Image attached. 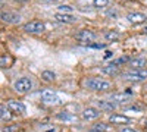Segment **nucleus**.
Listing matches in <instances>:
<instances>
[{"mask_svg": "<svg viewBox=\"0 0 147 132\" xmlns=\"http://www.w3.org/2000/svg\"><path fill=\"white\" fill-rule=\"evenodd\" d=\"M24 29L27 32H32V34H40L46 29V25L41 22V21H31L28 23L24 25Z\"/></svg>", "mask_w": 147, "mask_h": 132, "instance_id": "7ed1b4c3", "label": "nucleus"}, {"mask_svg": "<svg viewBox=\"0 0 147 132\" xmlns=\"http://www.w3.org/2000/svg\"><path fill=\"white\" fill-rule=\"evenodd\" d=\"M2 21L9 23H16L21 21V16L16 13H12V12H2Z\"/></svg>", "mask_w": 147, "mask_h": 132, "instance_id": "9d476101", "label": "nucleus"}, {"mask_svg": "<svg viewBox=\"0 0 147 132\" xmlns=\"http://www.w3.org/2000/svg\"><path fill=\"white\" fill-rule=\"evenodd\" d=\"M57 119H59V121H74V119H75V117H74L72 115H69L68 112H60V113H57V116H56Z\"/></svg>", "mask_w": 147, "mask_h": 132, "instance_id": "6ab92c4d", "label": "nucleus"}, {"mask_svg": "<svg viewBox=\"0 0 147 132\" xmlns=\"http://www.w3.org/2000/svg\"><path fill=\"white\" fill-rule=\"evenodd\" d=\"M97 106H99V109H100V110H109V112L115 110V107H116L115 103H112V101H105V100L97 101Z\"/></svg>", "mask_w": 147, "mask_h": 132, "instance_id": "ddd939ff", "label": "nucleus"}, {"mask_svg": "<svg viewBox=\"0 0 147 132\" xmlns=\"http://www.w3.org/2000/svg\"><path fill=\"white\" fill-rule=\"evenodd\" d=\"M49 132H55V129H50V131H49Z\"/></svg>", "mask_w": 147, "mask_h": 132, "instance_id": "2f4dec72", "label": "nucleus"}, {"mask_svg": "<svg viewBox=\"0 0 147 132\" xmlns=\"http://www.w3.org/2000/svg\"><path fill=\"white\" fill-rule=\"evenodd\" d=\"M93 128L99 129V131H102V132H106V131H107V125H106V123H96Z\"/></svg>", "mask_w": 147, "mask_h": 132, "instance_id": "b1692460", "label": "nucleus"}, {"mask_svg": "<svg viewBox=\"0 0 147 132\" xmlns=\"http://www.w3.org/2000/svg\"><path fill=\"white\" fill-rule=\"evenodd\" d=\"M41 100L47 104H55V103H59V97H57V94L52 90H44L41 92Z\"/></svg>", "mask_w": 147, "mask_h": 132, "instance_id": "39448f33", "label": "nucleus"}, {"mask_svg": "<svg viewBox=\"0 0 147 132\" xmlns=\"http://www.w3.org/2000/svg\"><path fill=\"white\" fill-rule=\"evenodd\" d=\"M105 38L107 41H116V40L121 38V34L116 32V31H106L105 32Z\"/></svg>", "mask_w": 147, "mask_h": 132, "instance_id": "dca6fc26", "label": "nucleus"}, {"mask_svg": "<svg viewBox=\"0 0 147 132\" xmlns=\"http://www.w3.org/2000/svg\"><path fill=\"white\" fill-rule=\"evenodd\" d=\"M85 85L93 91H107V90H110V87H112L110 82L103 81L100 78H91V79H88L87 82H85Z\"/></svg>", "mask_w": 147, "mask_h": 132, "instance_id": "f257e3e1", "label": "nucleus"}, {"mask_svg": "<svg viewBox=\"0 0 147 132\" xmlns=\"http://www.w3.org/2000/svg\"><path fill=\"white\" fill-rule=\"evenodd\" d=\"M129 97L131 95L129 94H124V92H121V94H112V101H115V103H125V101H128L129 100Z\"/></svg>", "mask_w": 147, "mask_h": 132, "instance_id": "4468645a", "label": "nucleus"}, {"mask_svg": "<svg viewBox=\"0 0 147 132\" xmlns=\"http://www.w3.org/2000/svg\"><path fill=\"white\" fill-rule=\"evenodd\" d=\"M122 78L127 81H143L147 78V69H131L125 72Z\"/></svg>", "mask_w": 147, "mask_h": 132, "instance_id": "f03ea898", "label": "nucleus"}, {"mask_svg": "<svg viewBox=\"0 0 147 132\" xmlns=\"http://www.w3.org/2000/svg\"><path fill=\"white\" fill-rule=\"evenodd\" d=\"M141 32H143V34H144V35H147V25H146V27H144V29H143V31H141Z\"/></svg>", "mask_w": 147, "mask_h": 132, "instance_id": "c756f323", "label": "nucleus"}, {"mask_svg": "<svg viewBox=\"0 0 147 132\" xmlns=\"http://www.w3.org/2000/svg\"><path fill=\"white\" fill-rule=\"evenodd\" d=\"M100 116V112L94 109V107H88V109H85L82 112V117L85 119V121H91V119H97Z\"/></svg>", "mask_w": 147, "mask_h": 132, "instance_id": "1a4fd4ad", "label": "nucleus"}, {"mask_svg": "<svg viewBox=\"0 0 147 132\" xmlns=\"http://www.w3.org/2000/svg\"><path fill=\"white\" fill-rule=\"evenodd\" d=\"M127 62H131V59H129L128 56H125V57H119V59H116V60H113L110 65H112V66H119V65L127 63Z\"/></svg>", "mask_w": 147, "mask_h": 132, "instance_id": "aec40b11", "label": "nucleus"}, {"mask_svg": "<svg viewBox=\"0 0 147 132\" xmlns=\"http://www.w3.org/2000/svg\"><path fill=\"white\" fill-rule=\"evenodd\" d=\"M146 63H147V60L144 57H138V59H134V60H131V66H132V69H141L143 66H146Z\"/></svg>", "mask_w": 147, "mask_h": 132, "instance_id": "2eb2a0df", "label": "nucleus"}, {"mask_svg": "<svg viewBox=\"0 0 147 132\" xmlns=\"http://www.w3.org/2000/svg\"><path fill=\"white\" fill-rule=\"evenodd\" d=\"M88 132H102V131H99V129H96V128H91Z\"/></svg>", "mask_w": 147, "mask_h": 132, "instance_id": "c85d7f7f", "label": "nucleus"}, {"mask_svg": "<svg viewBox=\"0 0 147 132\" xmlns=\"http://www.w3.org/2000/svg\"><path fill=\"white\" fill-rule=\"evenodd\" d=\"M106 44H88V47H91V49H103Z\"/></svg>", "mask_w": 147, "mask_h": 132, "instance_id": "a878e982", "label": "nucleus"}, {"mask_svg": "<svg viewBox=\"0 0 147 132\" xmlns=\"http://www.w3.org/2000/svg\"><path fill=\"white\" fill-rule=\"evenodd\" d=\"M75 38L80 41V43H91L94 38H96V34L93 31H88V29H82L80 31L77 35H75Z\"/></svg>", "mask_w": 147, "mask_h": 132, "instance_id": "423d86ee", "label": "nucleus"}, {"mask_svg": "<svg viewBox=\"0 0 147 132\" xmlns=\"http://www.w3.org/2000/svg\"><path fill=\"white\" fill-rule=\"evenodd\" d=\"M109 122H112L115 125H118V123H128L129 122V117L122 116V115H110L109 116Z\"/></svg>", "mask_w": 147, "mask_h": 132, "instance_id": "f8f14e48", "label": "nucleus"}, {"mask_svg": "<svg viewBox=\"0 0 147 132\" xmlns=\"http://www.w3.org/2000/svg\"><path fill=\"white\" fill-rule=\"evenodd\" d=\"M127 19L131 23H143L147 19V16L144 13H140V12H132V13H128L127 15Z\"/></svg>", "mask_w": 147, "mask_h": 132, "instance_id": "6e6552de", "label": "nucleus"}, {"mask_svg": "<svg viewBox=\"0 0 147 132\" xmlns=\"http://www.w3.org/2000/svg\"><path fill=\"white\" fill-rule=\"evenodd\" d=\"M93 5H94V7H105L109 5V0H94Z\"/></svg>", "mask_w": 147, "mask_h": 132, "instance_id": "4be33fe9", "label": "nucleus"}, {"mask_svg": "<svg viewBox=\"0 0 147 132\" xmlns=\"http://www.w3.org/2000/svg\"><path fill=\"white\" fill-rule=\"evenodd\" d=\"M121 132H137V131L136 129H131V128H124Z\"/></svg>", "mask_w": 147, "mask_h": 132, "instance_id": "bb28decb", "label": "nucleus"}, {"mask_svg": "<svg viewBox=\"0 0 147 132\" xmlns=\"http://www.w3.org/2000/svg\"><path fill=\"white\" fill-rule=\"evenodd\" d=\"M15 2H21V3H25V2H28V0H15Z\"/></svg>", "mask_w": 147, "mask_h": 132, "instance_id": "7c9ffc66", "label": "nucleus"}, {"mask_svg": "<svg viewBox=\"0 0 147 132\" xmlns=\"http://www.w3.org/2000/svg\"><path fill=\"white\" fill-rule=\"evenodd\" d=\"M103 74H107V75H118L119 74V70H118V66H112V65H109V66H105L102 69Z\"/></svg>", "mask_w": 147, "mask_h": 132, "instance_id": "f3484780", "label": "nucleus"}, {"mask_svg": "<svg viewBox=\"0 0 147 132\" xmlns=\"http://www.w3.org/2000/svg\"><path fill=\"white\" fill-rule=\"evenodd\" d=\"M13 87L18 92H27L32 88V82L30 78H19L15 84H13Z\"/></svg>", "mask_w": 147, "mask_h": 132, "instance_id": "20e7f679", "label": "nucleus"}, {"mask_svg": "<svg viewBox=\"0 0 147 132\" xmlns=\"http://www.w3.org/2000/svg\"><path fill=\"white\" fill-rule=\"evenodd\" d=\"M0 112H2V121H9V119H10V115H9V110L6 109L5 106L0 107Z\"/></svg>", "mask_w": 147, "mask_h": 132, "instance_id": "412c9836", "label": "nucleus"}, {"mask_svg": "<svg viewBox=\"0 0 147 132\" xmlns=\"http://www.w3.org/2000/svg\"><path fill=\"white\" fill-rule=\"evenodd\" d=\"M18 131V126H10V128H3L2 132H16Z\"/></svg>", "mask_w": 147, "mask_h": 132, "instance_id": "393cba45", "label": "nucleus"}, {"mask_svg": "<svg viewBox=\"0 0 147 132\" xmlns=\"http://www.w3.org/2000/svg\"><path fill=\"white\" fill-rule=\"evenodd\" d=\"M41 78L44 81H47V82H50V81H55L56 74H55V72H52V70H44V72H41Z\"/></svg>", "mask_w": 147, "mask_h": 132, "instance_id": "a211bd4d", "label": "nucleus"}, {"mask_svg": "<svg viewBox=\"0 0 147 132\" xmlns=\"http://www.w3.org/2000/svg\"><path fill=\"white\" fill-rule=\"evenodd\" d=\"M7 109H9L10 112H13V113H18V115H21V113H24V112H25V106H24L21 101L10 100V101H7Z\"/></svg>", "mask_w": 147, "mask_h": 132, "instance_id": "0eeeda50", "label": "nucleus"}, {"mask_svg": "<svg viewBox=\"0 0 147 132\" xmlns=\"http://www.w3.org/2000/svg\"><path fill=\"white\" fill-rule=\"evenodd\" d=\"M110 56H112V53H110V52H106V54H105V59H109Z\"/></svg>", "mask_w": 147, "mask_h": 132, "instance_id": "cd10ccee", "label": "nucleus"}, {"mask_svg": "<svg viewBox=\"0 0 147 132\" xmlns=\"http://www.w3.org/2000/svg\"><path fill=\"white\" fill-rule=\"evenodd\" d=\"M55 19L57 22H62V23H72V22H75L77 18L75 16H72V15H68V13H56L55 15Z\"/></svg>", "mask_w": 147, "mask_h": 132, "instance_id": "9b49d317", "label": "nucleus"}, {"mask_svg": "<svg viewBox=\"0 0 147 132\" xmlns=\"http://www.w3.org/2000/svg\"><path fill=\"white\" fill-rule=\"evenodd\" d=\"M57 9H59L60 13H71V12H72V7L71 6H66V5H60Z\"/></svg>", "mask_w": 147, "mask_h": 132, "instance_id": "5701e85b", "label": "nucleus"}]
</instances>
